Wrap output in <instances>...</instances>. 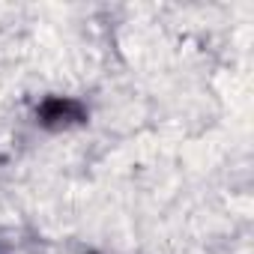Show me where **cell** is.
Returning a JSON list of instances; mask_svg holds the SVG:
<instances>
[{
  "instance_id": "6da1fadb",
  "label": "cell",
  "mask_w": 254,
  "mask_h": 254,
  "mask_svg": "<svg viewBox=\"0 0 254 254\" xmlns=\"http://www.w3.org/2000/svg\"><path fill=\"white\" fill-rule=\"evenodd\" d=\"M84 117V108L72 99H60V96H51L42 102L39 108V123L42 126H69V123H78Z\"/></svg>"
}]
</instances>
